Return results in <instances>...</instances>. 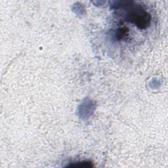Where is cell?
<instances>
[{"label":"cell","mask_w":168,"mask_h":168,"mask_svg":"<svg viewBox=\"0 0 168 168\" xmlns=\"http://www.w3.org/2000/svg\"><path fill=\"white\" fill-rule=\"evenodd\" d=\"M116 10L123 12L124 19L127 22L134 24L140 29L147 28L151 21V16L140 5L134 2H118L113 5Z\"/></svg>","instance_id":"cell-1"},{"label":"cell","mask_w":168,"mask_h":168,"mask_svg":"<svg viewBox=\"0 0 168 168\" xmlns=\"http://www.w3.org/2000/svg\"><path fill=\"white\" fill-rule=\"evenodd\" d=\"M93 165L91 162H80L69 165L68 167H93Z\"/></svg>","instance_id":"cell-2"},{"label":"cell","mask_w":168,"mask_h":168,"mask_svg":"<svg viewBox=\"0 0 168 168\" xmlns=\"http://www.w3.org/2000/svg\"><path fill=\"white\" fill-rule=\"evenodd\" d=\"M127 34H128V29L127 28H125V27L120 28L118 30L117 35H116V36H117L118 40H121L123 38H126L127 36Z\"/></svg>","instance_id":"cell-3"}]
</instances>
